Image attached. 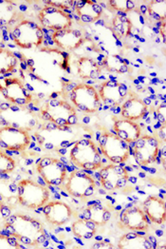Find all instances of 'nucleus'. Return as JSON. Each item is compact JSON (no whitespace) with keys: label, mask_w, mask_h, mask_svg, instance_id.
<instances>
[{"label":"nucleus","mask_w":166,"mask_h":249,"mask_svg":"<svg viewBox=\"0 0 166 249\" xmlns=\"http://www.w3.org/2000/svg\"><path fill=\"white\" fill-rule=\"evenodd\" d=\"M18 65L17 55L10 50L0 48V73L6 74L13 72Z\"/></svg>","instance_id":"cd10ccee"},{"label":"nucleus","mask_w":166,"mask_h":249,"mask_svg":"<svg viewBox=\"0 0 166 249\" xmlns=\"http://www.w3.org/2000/svg\"><path fill=\"white\" fill-rule=\"evenodd\" d=\"M104 65L106 70L111 72L124 74L129 71L127 62L118 54H111L106 56L104 58Z\"/></svg>","instance_id":"c85d7f7f"},{"label":"nucleus","mask_w":166,"mask_h":249,"mask_svg":"<svg viewBox=\"0 0 166 249\" xmlns=\"http://www.w3.org/2000/svg\"><path fill=\"white\" fill-rule=\"evenodd\" d=\"M160 140L152 135H141L135 141L134 157L140 166H148L154 163L160 153Z\"/></svg>","instance_id":"9b49d317"},{"label":"nucleus","mask_w":166,"mask_h":249,"mask_svg":"<svg viewBox=\"0 0 166 249\" xmlns=\"http://www.w3.org/2000/svg\"><path fill=\"white\" fill-rule=\"evenodd\" d=\"M45 3L48 6H52L63 10V9L70 8L74 4V1H45Z\"/></svg>","instance_id":"72a5a7b5"},{"label":"nucleus","mask_w":166,"mask_h":249,"mask_svg":"<svg viewBox=\"0 0 166 249\" xmlns=\"http://www.w3.org/2000/svg\"><path fill=\"white\" fill-rule=\"evenodd\" d=\"M99 146L102 153L112 164L125 163L130 155V146L116 134L104 132L99 137Z\"/></svg>","instance_id":"0eeeda50"},{"label":"nucleus","mask_w":166,"mask_h":249,"mask_svg":"<svg viewBox=\"0 0 166 249\" xmlns=\"http://www.w3.org/2000/svg\"><path fill=\"white\" fill-rule=\"evenodd\" d=\"M111 27L114 35L119 38H126L128 37L133 29V23L130 18L124 16H116L111 21Z\"/></svg>","instance_id":"bb28decb"},{"label":"nucleus","mask_w":166,"mask_h":249,"mask_svg":"<svg viewBox=\"0 0 166 249\" xmlns=\"http://www.w3.org/2000/svg\"><path fill=\"white\" fill-rule=\"evenodd\" d=\"M147 112V105L141 98L131 95L128 96L122 105L121 113L124 119L137 122L144 118Z\"/></svg>","instance_id":"412c9836"},{"label":"nucleus","mask_w":166,"mask_h":249,"mask_svg":"<svg viewBox=\"0 0 166 249\" xmlns=\"http://www.w3.org/2000/svg\"><path fill=\"white\" fill-rule=\"evenodd\" d=\"M143 210L148 220L155 225H163L166 223V202L158 196H149L143 203Z\"/></svg>","instance_id":"6ab92c4d"},{"label":"nucleus","mask_w":166,"mask_h":249,"mask_svg":"<svg viewBox=\"0 0 166 249\" xmlns=\"http://www.w3.org/2000/svg\"><path fill=\"white\" fill-rule=\"evenodd\" d=\"M100 169L101 185L105 190L125 191L128 187L129 176L125 167L116 164H110Z\"/></svg>","instance_id":"9d476101"},{"label":"nucleus","mask_w":166,"mask_h":249,"mask_svg":"<svg viewBox=\"0 0 166 249\" xmlns=\"http://www.w3.org/2000/svg\"><path fill=\"white\" fill-rule=\"evenodd\" d=\"M93 249H113L112 245H107L104 243H99L93 246Z\"/></svg>","instance_id":"f704fd0d"},{"label":"nucleus","mask_w":166,"mask_h":249,"mask_svg":"<svg viewBox=\"0 0 166 249\" xmlns=\"http://www.w3.org/2000/svg\"><path fill=\"white\" fill-rule=\"evenodd\" d=\"M17 201L24 208H42L50 201V191L33 180L23 179L17 184Z\"/></svg>","instance_id":"39448f33"},{"label":"nucleus","mask_w":166,"mask_h":249,"mask_svg":"<svg viewBox=\"0 0 166 249\" xmlns=\"http://www.w3.org/2000/svg\"><path fill=\"white\" fill-rule=\"evenodd\" d=\"M155 245L146 237L137 233H127L123 235L118 243L120 249H153Z\"/></svg>","instance_id":"b1692460"},{"label":"nucleus","mask_w":166,"mask_h":249,"mask_svg":"<svg viewBox=\"0 0 166 249\" xmlns=\"http://www.w3.org/2000/svg\"><path fill=\"white\" fill-rule=\"evenodd\" d=\"M17 162L10 155L0 151V174H9L16 170Z\"/></svg>","instance_id":"2f4dec72"},{"label":"nucleus","mask_w":166,"mask_h":249,"mask_svg":"<svg viewBox=\"0 0 166 249\" xmlns=\"http://www.w3.org/2000/svg\"><path fill=\"white\" fill-rule=\"evenodd\" d=\"M69 158L74 166L84 170H97L103 166L99 148L89 138H81L76 141L69 151Z\"/></svg>","instance_id":"7ed1b4c3"},{"label":"nucleus","mask_w":166,"mask_h":249,"mask_svg":"<svg viewBox=\"0 0 166 249\" xmlns=\"http://www.w3.org/2000/svg\"><path fill=\"white\" fill-rule=\"evenodd\" d=\"M15 44L24 50H33L41 46L44 42V32L41 26L35 21L21 19L11 32Z\"/></svg>","instance_id":"20e7f679"},{"label":"nucleus","mask_w":166,"mask_h":249,"mask_svg":"<svg viewBox=\"0 0 166 249\" xmlns=\"http://www.w3.org/2000/svg\"><path fill=\"white\" fill-rule=\"evenodd\" d=\"M69 101L76 109L87 114L99 111L102 107L98 90L87 84L75 85L69 91Z\"/></svg>","instance_id":"423d86ee"},{"label":"nucleus","mask_w":166,"mask_h":249,"mask_svg":"<svg viewBox=\"0 0 166 249\" xmlns=\"http://www.w3.org/2000/svg\"><path fill=\"white\" fill-rule=\"evenodd\" d=\"M65 188L68 195L77 199L85 200L95 194L96 183L86 172L76 170L67 178Z\"/></svg>","instance_id":"1a4fd4ad"},{"label":"nucleus","mask_w":166,"mask_h":249,"mask_svg":"<svg viewBox=\"0 0 166 249\" xmlns=\"http://www.w3.org/2000/svg\"><path fill=\"white\" fill-rule=\"evenodd\" d=\"M25 249L20 243L13 236H3L0 235V249Z\"/></svg>","instance_id":"473e14b6"},{"label":"nucleus","mask_w":166,"mask_h":249,"mask_svg":"<svg viewBox=\"0 0 166 249\" xmlns=\"http://www.w3.org/2000/svg\"><path fill=\"white\" fill-rule=\"evenodd\" d=\"M108 6L114 11L129 13L136 8V3L132 0H110L108 1Z\"/></svg>","instance_id":"7c9ffc66"},{"label":"nucleus","mask_w":166,"mask_h":249,"mask_svg":"<svg viewBox=\"0 0 166 249\" xmlns=\"http://www.w3.org/2000/svg\"><path fill=\"white\" fill-rule=\"evenodd\" d=\"M30 144L31 136L26 129L10 125L0 128V147L11 151H24Z\"/></svg>","instance_id":"f8f14e48"},{"label":"nucleus","mask_w":166,"mask_h":249,"mask_svg":"<svg viewBox=\"0 0 166 249\" xmlns=\"http://www.w3.org/2000/svg\"><path fill=\"white\" fill-rule=\"evenodd\" d=\"M147 13L151 19L164 21L166 18V0H153L147 5Z\"/></svg>","instance_id":"c756f323"},{"label":"nucleus","mask_w":166,"mask_h":249,"mask_svg":"<svg viewBox=\"0 0 166 249\" xmlns=\"http://www.w3.org/2000/svg\"><path fill=\"white\" fill-rule=\"evenodd\" d=\"M98 93L104 104L118 106L129 96V89L125 84L116 80H106L100 84Z\"/></svg>","instance_id":"2eb2a0df"},{"label":"nucleus","mask_w":166,"mask_h":249,"mask_svg":"<svg viewBox=\"0 0 166 249\" xmlns=\"http://www.w3.org/2000/svg\"><path fill=\"white\" fill-rule=\"evenodd\" d=\"M75 66H76L78 76L83 80L84 79L96 80L102 72V69L99 66V64L91 57H87V56L79 57L76 60Z\"/></svg>","instance_id":"5701e85b"},{"label":"nucleus","mask_w":166,"mask_h":249,"mask_svg":"<svg viewBox=\"0 0 166 249\" xmlns=\"http://www.w3.org/2000/svg\"><path fill=\"white\" fill-rule=\"evenodd\" d=\"M98 228L99 227L93 222L83 218L76 220L72 224L71 230L75 237L82 240H90L96 235Z\"/></svg>","instance_id":"a878e982"},{"label":"nucleus","mask_w":166,"mask_h":249,"mask_svg":"<svg viewBox=\"0 0 166 249\" xmlns=\"http://www.w3.org/2000/svg\"><path fill=\"white\" fill-rule=\"evenodd\" d=\"M42 117L58 127H69L78 124L76 108L68 101L61 98H51L42 108Z\"/></svg>","instance_id":"f03ea898"},{"label":"nucleus","mask_w":166,"mask_h":249,"mask_svg":"<svg viewBox=\"0 0 166 249\" xmlns=\"http://www.w3.org/2000/svg\"><path fill=\"white\" fill-rule=\"evenodd\" d=\"M46 221L55 227H61L70 221L73 215L72 208L62 201H50L43 207Z\"/></svg>","instance_id":"dca6fc26"},{"label":"nucleus","mask_w":166,"mask_h":249,"mask_svg":"<svg viewBox=\"0 0 166 249\" xmlns=\"http://www.w3.org/2000/svg\"><path fill=\"white\" fill-rule=\"evenodd\" d=\"M38 18L42 26L54 32L69 29L72 26L71 17L61 9L45 6L38 14Z\"/></svg>","instance_id":"4468645a"},{"label":"nucleus","mask_w":166,"mask_h":249,"mask_svg":"<svg viewBox=\"0 0 166 249\" xmlns=\"http://www.w3.org/2000/svg\"><path fill=\"white\" fill-rule=\"evenodd\" d=\"M0 35H1V33H0Z\"/></svg>","instance_id":"c9c22d12"},{"label":"nucleus","mask_w":166,"mask_h":249,"mask_svg":"<svg viewBox=\"0 0 166 249\" xmlns=\"http://www.w3.org/2000/svg\"><path fill=\"white\" fill-rule=\"evenodd\" d=\"M52 40L61 50L74 51L83 45L84 36L81 30L69 28L54 32L52 35Z\"/></svg>","instance_id":"a211bd4d"},{"label":"nucleus","mask_w":166,"mask_h":249,"mask_svg":"<svg viewBox=\"0 0 166 249\" xmlns=\"http://www.w3.org/2000/svg\"><path fill=\"white\" fill-rule=\"evenodd\" d=\"M83 219L89 220L96 224L99 228L105 226L111 219L112 214L108 208L99 205H92L82 211Z\"/></svg>","instance_id":"393cba45"},{"label":"nucleus","mask_w":166,"mask_h":249,"mask_svg":"<svg viewBox=\"0 0 166 249\" xmlns=\"http://www.w3.org/2000/svg\"><path fill=\"white\" fill-rule=\"evenodd\" d=\"M115 134L126 143H134L142 135V127L137 122L120 119L113 124Z\"/></svg>","instance_id":"4be33fe9"},{"label":"nucleus","mask_w":166,"mask_h":249,"mask_svg":"<svg viewBox=\"0 0 166 249\" xmlns=\"http://www.w3.org/2000/svg\"><path fill=\"white\" fill-rule=\"evenodd\" d=\"M4 229L8 235L15 237L19 243L28 246H40L47 239L41 222L21 213L9 216L5 221Z\"/></svg>","instance_id":"f257e3e1"},{"label":"nucleus","mask_w":166,"mask_h":249,"mask_svg":"<svg viewBox=\"0 0 166 249\" xmlns=\"http://www.w3.org/2000/svg\"><path fill=\"white\" fill-rule=\"evenodd\" d=\"M36 171L50 187H61L66 180V167L58 158L46 156L37 162Z\"/></svg>","instance_id":"6e6552de"},{"label":"nucleus","mask_w":166,"mask_h":249,"mask_svg":"<svg viewBox=\"0 0 166 249\" xmlns=\"http://www.w3.org/2000/svg\"><path fill=\"white\" fill-rule=\"evenodd\" d=\"M119 226L131 231H147L150 224L143 208L132 207L125 208L120 213Z\"/></svg>","instance_id":"f3484780"},{"label":"nucleus","mask_w":166,"mask_h":249,"mask_svg":"<svg viewBox=\"0 0 166 249\" xmlns=\"http://www.w3.org/2000/svg\"><path fill=\"white\" fill-rule=\"evenodd\" d=\"M0 91L8 101L17 106L23 107L33 100V95L25 88L20 79L16 77L4 79L0 83Z\"/></svg>","instance_id":"ddd939ff"},{"label":"nucleus","mask_w":166,"mask_h":249,"mask_svg":"<svg viewBox=\"0 0 166 249\" xmlns=\"http://www.w3.org/2000/svg\"><path fill=\"white\" fill-rule=\"evenodd\" d=\"M75 11L83 23H93L101 18L104 14L103 7L93 0L75 1Z\"/></svg>","instance_id":"aec40b11"}]
</instances>
